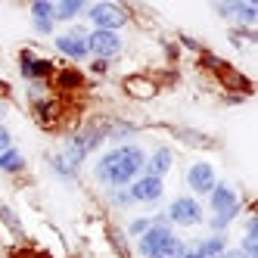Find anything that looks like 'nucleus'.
I'll return each mask as SVG.
<instances>
[{
    "instance_id": "f257e3e1",
    "label": "nucleus",
    "mask_w": 258,
    "mask_h": 258,
    "mask_svg": "<svg viewBox=\"0 0 258 258\" xmlns=\"http://www.w3.org/2000/svg\"><path fill=\"white\" fill-rule=\"evenodd\" d=\"M143 162L146 156L140 146H118L97 162V180L109 183V187H124V183L134 180V174H140Z\"/></svg>"
},
{
    "instance_id": "f03ea898",
    "label": "nucleus",
    "mask_w": 258,
    "mask_h": 258,
    "mask_svg": "<svg viewBox=\"0 0 258 258\" xmlns=\"http://www.w3.org/2000/svg\"><path fill=\"white\" fill-rule=\"evenodd\" d=\"M209 196H212V212H215L212 227L224 230L230 221L236 218V212H239V196H236L233 187H227V183H215V190Z\"/></svg>"
},
{
    "instance_id": "7ed1b4c3",
    "label": "nucleus",
    "mask_w": 258,
    "mask_h": 258,
    "mask_svg": "<svg viewBox=\"0 0 258 258\" xmlns=\"http://www.w3.org/2000/svg\"><path fill=\"white\" fill-rule=\"evenodd\" d=\"M90 22L100 31H118L127 22V16L118 4H97V7H90Z\"/></svg>"
},
{
    "instance_id": "20e7f679",
    "label": "nucleus",
    "mask_w": 258,
    "mask_h": 258,
    "mask_svg": "<svg viewBox=\"0 0 258 258\" xmlns=\"http://www.w3.org/2000/svg\"><path fill=\"white\" fill-rule=\"evenodd\" d=\"M168 218L174 221V224H183V227H193L202 221V206L196 199L190 196H177L171 206H168Z\"/></svg>"
},
{
    "instance_id": "39448f33",
    "label": "nucleus",
    "mask_w": 258,
    "mask_h": 258,
    "mask_svg": "<svg viewBox=\"0 0 258 258\" xmlns=\"http://www.w3.org/2000/svg\"><path fill=\"white\" fill-rule=\"evenodd\" d=\"M121 50V38L115 31H90L87 34V53H97V56L106 62L109 56H115V53Z\"/></svg>"
},
{
    "instance_id": "423d86ee",
    "label": "nucleus",
    "mask_w": 258,
    "mask_h": 258,
    "mask_svg": "<svg viewBox=\"0 0 258 258\" xmlns=\"http://www.w3.org/2000/svg\"><path fill=\"white\" fill-rule=\"evenodd\" d=\"M171 236H174V233H171L168 224H153L150 230L140 236V255H146V258H159L162 249H165V243H168Z\"/></svg>"
},
{
    "instance_id": "0eeeda50",
    "label": "nucleus",
    "mask_w": 258,
    "mask_h": 258,
    "mask_svg": "<svg viewBox=\"0 0 258 258\" xmlns=\"http://www.w3.org/2000/svg\"><path fill=\"white\" fill-rule=\"evenodd\" d=\"M131 202H159L162 193H165V183L162 177H150V174H143L137 180H131Z\"/></svg>"
},
{
    "instance_id": "6e6552de",
    "label": "nucleus",
    "mask_w": 258,
    "mask_h": 258,
    "mask_svg": "<svg viewBox=\"0 0 258 258\" xmlns=\"http://www.w3.org/2000/svg\"><path fill=\"white\" fill-rule=\"evenodd\" d=\"M187 183L196 190V193H202V196H209L212 190H215V168L209 162H196L193 168H190V174H187Z\"/></svg>"
},
{
    "instance_id": "1a4fd4ad",
    "label": "nucleus",
    "mask_w": 258,
    "mask_h": 258,
    "mask_svg": "<svg viewBox=\"0 0 258 258\" xmlns=\"http://www.w3.org/2000/svg\"><path fill=\"white\" fill-rule=\"evenodd\" d=\"M56 47L66 53V56H72V59H84L87 56V34L81 28H72L69 34H59V38H56Z\"/></svg>"
},
{
    "instance_id": "9d476101",
    "label": "nucleus",
    "mask_w": 258,
    "mask_h": 258,
    "mask_svg": "<svg viewBox=\"0 0 258 258\" xmlns=\"http://www.w3.org/2000/svg\"><path fill=\"white\" fill-rule=\"evenodd\" d=\"M171 162H174L171 150H165V146H162V150H156V153H153L150 159L143 162V168H146V174H150V177H162L165 171L171 168Z\"/></svg>"
},
{
    "instance_id": "9b49d317",
    "label": "nucleus",
    "mask_w": 258,
    "mask_h": 258,
    "mask_svg": "<svg viewBox=\"0 0 258 258\" xmlns=\"http://www.w3.org/2000/svg\"><path fill=\"white\" fill-rule=\"evenodd\" d=\"M224 249H227L224 236H209V239H202V243H199L196 255L199 258H221V255H224Z\"/></svg>"
},
{
    "instance_id": "f8f14e48",
    "label": "nucleus",
    "mask_w": 258,
    "mask_h": 258,
    "mask_svg": "<svg viewBox=\"0 0 258 258\" xmlns=\"http://www.w3.org/2000/svg\"><path fill=\"white\" fill-rule=\"evenodd\" d=\"M243 252L246 258H258V221L252 218L249 224H246V236H243Z\"/></svg>"
},
{
    "instance_id": "ddd939ff",
    "label": "nucleus",
    "mask_w": 258,
    "mask_h": 258,
    "mask_svg": "<svg viewBox=\"0 0 258 258\" xmlns=\"http://www.w3.org/2000/svg\"><path fill=\"white\" fill-rule=\"evenodd\" d=\"M22 75L25 78H44V75H50V62L34 59V56H22Z\"/></svg>"
},
{
    "instance_id": "4468645a",
    "label": "nucleus",
    "mask_w": 258,
    "mask_h": 258,
    "mask_svg": "<svg viewBox=\"0 0 258 258\" xmlns=\"http://www.w3.org/2000/svg\"><path fill=\"white\" fill-rule=\"evenodd\" d=\"M81 10H84L81 0H66V4H56V7H53V19H75Z\"/></svg>"
},
{
    "instance_id": "2eb2a0df",
    "label": "nucleus",
    "mask_w": 258,
    "mask_h": 258,
    "mask_svg": "<svg viewBox=\"0 0 258 258\" xmlns=\"http://www.w3.org/2000/svg\"><path fill=\"white\" fill-rule=\"evenodd\" d=\"M22 168H25V159L16 153V150L0 153V171H22Z\"/></svg>"
},
{
    "instance_id": "dca6fc26",
    "label": "nucleus",
    "mask_w": 258,
    "mask_h": 258,
    "mask_svg": "<svg viewBox=\"0 0 258 258\" xmlns=\"http://www.w3.org/2000/svg\"><path fill=\"white\" fill-rule=\"evenodd\" d=\"M31 16H34V22H56L53 19V4H47V0H38L31 7Z\"/></svg>"
},
{
    "instance_id": "f3484780",
    "label": "nucleus",
    "mask_w": 258,
    "mask_h": 258,
    "mask_svg": "<svg viewBox=\"0 0 258 258\" xmlns=\"http://www.w3.org/2000/svg\"><path fill=\"white\" fill-rule=\"evenodd\" d=\"M183 255H187V246H183L177 236H171L168 243H165V249H162L159 258H183Z\"/></svg>"
},
{
    "instance_id": "a211bd4d",
    "label": "nucleus",
    "mask_w": 258,
    "mask_h": 258,
    "mask_svg": "<svg viewBox=\"0 0 258 258\" xmlns=\"http://www.w3.org/2000/svg\"><path fill=\"white\" fill-rule=\"evenodd\" d=\"M153 227V221H146V218H137L134 221V224H131V233H137V236H143L146 230H150Z\"/></svg>"
},
{
    "instance_id": "6ab92c4d",
    "label": "nucleus",
    "mask_w": 258,
    "mask_h": 258,
    "mask_svg": "<svg viewBox=\"0 0 258 258\" xmlns=\"http://www.w3.org/2000/svg\"><path fill=\"white\" fill-rule=\"evenodd\" d=\"M127 90H131V94H140V97H150L153 94L150 84H137V81H127Z\"/></svg>"
},
{
    "instance_id": "aec40b11",
    "label": "nucleus",
    "mask_w": 258,
    "mask_h": 258,
    "mask_svg": "<svg viewBox=\"0 0 258 258\" xmlns=\"http://www.w3.org/2000/svg\"><path fill=\"white\" fill-rule=\"evenodd\" d=\"M7 150H10V131L0 127V153H7Z\"/></svg>"
},
{
    "instance_id": "412c9836",
    "label": "nucleus",
    "mask_w": 258,
    "mask_h": 258,
    "mask_svg": "<svg viewBox=\"0 0 258 258\" xmlns=\"http://www.w3.org/2000/svg\"><path fill=\"white\" fill-rule=\"evenodd\" d=\"M224 258H246V255L239 252V249H233V252H224Z\"/></svg>"
},
{
    "instance_id": "4be33fe9",
    "label": "nucleus",
    "mask_w": 258,
    "mask_h": 258,
    "mask_svg": "<svg viewBox=\"0 0 258 258\" xmlns=\"http://www.w3.org/2000/svg\"><path fill=\"white\" fill-rule=\"evenodd\" d=\"M183 258H199V255H196V252H187V255H183Z\"/></svg>"
},
{
    "instance_id": "5701e85b",
    "label": "nucleus",
    "mask_w": 258,
    "mask_h": 258,
    "mask_svg": "<svg viewBox=\"0 0 258 258\" xmlns=\"http://www.w3.org/2000/svg\"><path fill=\"white\" fill-rule=\"evenodd\" d=\"M221 258H224V255H221Z\"/></svg>"
}]
</instances>
